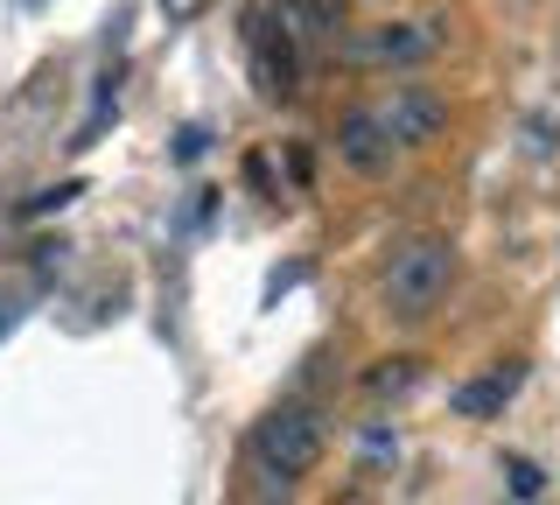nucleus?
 Returning a JSON list of instances; mask_svg holds the SVG:
<instances>
[{"instance_id":"nucleus-1","label":"nucleus","mask_w":560,"mask_h":505,"mask_svg":"<svg viewBox=\"0 0 560 505\" xmlns=\"http://www.w3.org/2000/svg\"><path fill=\"white\" fill-rule=\"evenodd\" d=\"M448 288H455V246L448 239H413L378 274V302L393 323H428L448 302Z\"/></svg>"},{"instance_id":"nucleus-2","label":"nucleus","mask_w":560,"mask_h":505,"mask_svg":"<svg viewBox=\"0 0 560 505\" xmlns=\"http://www.w3.org/2000/svg\"><path fill=\"white\" fill-rule=\"evenodd\" d=\"M323 414L315 408H273L253 422V463L267 470V478H308L315 463H323Z\"/></svg>"},{"instance_id":"nucleus-3","label":"nucleus","mask_w":560,"mask_h":505,"mask_svg":"<svg viewBox=\"0 0 560 505\" xmlns=\"http://www.w3.org/2000/svg\"><path fill=\"white\" fill-rule=\"evenodd\" d=\"M245 64H253V92L267 99V106L294 99L302 64H294V28H288V14H280V0L245 8Z\"/></svg>"},{"instance_id":"nucleus-4","label":"nucleus","mask_w":560,"mask_h":505,"mask_svg":"<svg viewBox=\"0 0 560 505\" xmlns=\"http://www.w3.org/2000/svg\"><path fill=\"white\" fill-rule=\"evenodd\" d=\"M337 64L350 71H385V64H428L442 49V28L434 22H378V28H350V36L329 43Z\"/></svg>"},{"instance_id":"nucleus-5","label":"nucleus","mask_w":560,"mask_h":505,"mask_svg":"<svg viewBox=\"0 0 560 505\" xmlns=\"http://www.w3.org/2000/svg\"><path fill=\"white\" fill-rule=\"evenodd\" d=\"M372 119L393 134V148H428L434 134H442V119H448V99L428 92V84H399V92L385 99Z\"/></svg>"},{"instance_id":"nucleus-6","label":"nucleus","mask_w":560,"mask_h":505,"mask_svg":"<svg viewBox=\"0 0 560 505\" xmlns=\"http://www.w3.org/2000/svg\"><path fill=\"white\" fill-rule=\"evenodd\" d=\"M393 134L378 127L372 113H343L337 119V162H350L358 169V176H385V169H393Z\"/></svg>"},{"instance_id":"nucleus-7","label":"nucleus","mask_w":560,"mask_h":505,"mask_svg":"<svg viewBox=\"0 0 560 505\" xmlns=\"http://www.w3.org/2000/svg\"><path fill=\"white\" fill-rule=\"evenodd\" d=\"M518 387H525V365H490L483 379H469V387L448 393V408H455V414H498Z\"/></svg>"},{"instance_id":"nucleus-8","label":"nucleus","mask_w":560,"mask_h":505,"mask_svg":"<svg viewBox=\"0 0 560 505\" xmlns=\"http://www.w3.org/2000/svg\"><path fill=\"white\" fill-rule=\"evenodd\" d=\"M407 387H420V358H385L378 372H364V393H372V400H393Z\"/></svg>"},{"instance_id":"nucleus-9","label":"nucleus","mask_w":560,"mask_h":505,"mask_svg":"<svg viewBox=\"0 0 560 505\" xmlns=\"http://www.w3.org/2000/svg\"><path fill=\"white\" fill-rule=\"evenodd\" d=\"M504 478H512V492H518V498H539V492H547V470L525 463V457H504Z\"/></svg>"},{"instance_id":"nucleus-10","label":"nucleus","mask_w":560,"mask_h":505,"mask_svg":"<svg viewBox=\"0 0 560 505\" xmlns=\"http://www.w3.org/2000/svg\"><path fill=\"white\" fill-rule=\"evenodd\" d=\"M78 197H84V183H57V190H35L22 211H28V218H43V211H63V204H78Z\"/></svg>"},{"instance_id":"nucleus-11","label":"nucleus","mask_w":560,"mask_h":505,"mask_svg":"<svg viewBox=\"0 0 560 505\" xmlns=\"http://www.w3.org/2000/svg\"><path fill=\"white\" fill-rule=\"evenodd\" d=\"M302 282H308V260H294V267H280L273 282H267V302H280V295H288V288H302Z\"/></svg>"},{"instance_id":"nucleus-12","label":"nucleus","mask_w":560,"mask_h":505,"mask_svg":"<svg viewBox=\"0 0 560 505\" xmlns=\"http://www.w3.org/2000/svg\"><path fill=\"white\" fill-rule=\"evenodd\" d=\"M203 148H210V134H203V127H183V134H175V162H197Z\"/></svg>"},{"instance_id":"nucleus-13","label":"nucleus","mask_w":560,"mask_h":505,"mask_svg":"<svg viewBox=\"0 0 560 505\" xmlns=\"http://www.w3.org/2000/svg\"><path fill=\"white\" fill-rule=\"evenodd\" d=\"M8 330H14V309H8V302H0V337H8Z\"/></svg>"},{"instance_id":"nucleus-14","label":"nucleus","mask_w":560,"mask_h":505,"mask_svg":"<svg viewBox=\"0 0 560 505\" xmlns=\"http://www.w3.org/2000/svg\"><path fill=\"white\" fill-rule=\"evenodd\" d=\"M22 8H43V0H22Z\"/></svg>"}]
</instances>
